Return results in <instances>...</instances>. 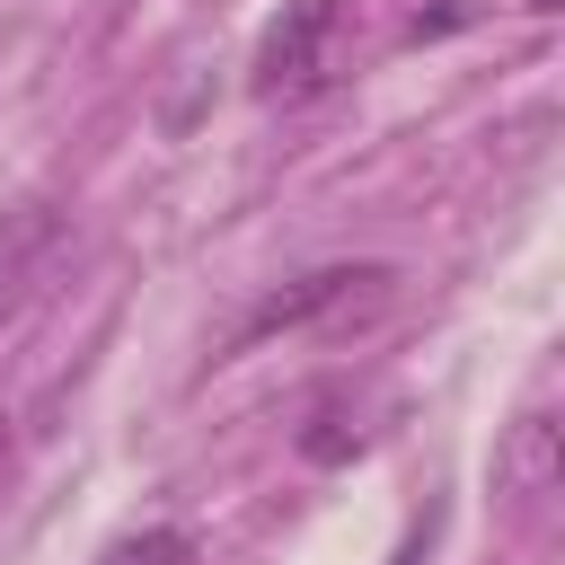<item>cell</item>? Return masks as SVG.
Listing matches in <instances>:
<instances>
[{
  "instance_id": "1",
  "label": "cell",
  "mask_w": 565,
  "mask_h": 565,
  "mask_svg": "<svg viewBox=\"0 0 565 565\" xmlns=\"http://www.w3.org/2000/svg\"><path fill=\"white\" fill-rule=\"evenodd\" d=\"M335 26H344V0H282V18L265 26V44H256V97L274 106V97H309V88H327V53H335Z\"/></svg>"
},
{
  "instance_id": "2",
  "label": "cell",
  "mask_w": 565,
  "mask_h": 565,
  "mask_svg": "<svg viewBox=\"0 0 565 565\" xmlns=\"http://www.w3.org/2000/svg\"><path fill=\"white\" fill-rule=\"evenodd\" d=\"M380 282H388L380 265H318V274L265 291V300L238 318L230 353H247V344H265V335H291V327H309V318H327V309H344V300H362V291H380Z\"/></svg>"
},
{
  "instance_id": "3",
  "label": "cell",
  "mask_w": 565,
  "mask_h": 565,
  "mask_svg": "<svg viewBox=\"0 0 565 565\" xmlns=\"http://www.w3.org/2000/svg\"><path fill=\"white\" fill-rule=\"evenodd\" d=\"M53 247H62V212H53V203L0 212V327L26 309V291H35V274H44Z\"/></svg>"
},
{
  "instance_id": "4",
  "label": "cell",
  "mask_w": 565,
  "mask_h": 565,
  "mask_svg": "<svg viewBox=\"0 0 565 565\" xmlns=\"http://www.w3.org/2000/svg\"><path fill=\"white\" fill-rule=\"evenodd\" d=\"M97 565H194V539L168 530V521H150V530H132V539H115Z\"/></svg>"
},
{
  "instance_id": "5",
  "label": "cell",
  "mask_w": 565,
  "mask_h": 565,
  "mask_svg": "<svg viewBox=\"0 0 565 565\" xmlns=\"http://www.w3.org/2000/svg\"><path fill=\"white\" fill-rule=\"evenodd\" d=\"M512 477H521V494H547L556 486V433H547V415H530L512 433Z\"/></svg>"
},
{
  "instance_id": "6",
  "label": "cell",
  "mask_w": 565,
  "mask_h": 565,
  "mask_svg": "<svg viewBox=\"0 0 565 565\" xmlns=\"http://www.w3.org/2000/svg\"><path fill=\"white\" fill-rule=\"evenodd\" d=\"M353 441H362V433H344V415H318V424L300 433V450H309L318 468H335V459H353Z\"/></svg>"
},
{
  "instance_id": "7",
  "label": "cell",
  "mask_w": 565,
  "mask_h": 565,
  "mask_svg": "<svg viewBox=\"0 0 565 565\" xmlns=\"http://www.w3.org/2000/svg\"><path fill=\"white\" fill-rule=\"evenodd\" d=\"M468 18H477V0H441V9H415V26H406V35L424 44V35H450V26H468Z\"/></svg>"
},
{
  "instance_id": "8",
  "label": "cell",
  "mask_w": 565,
  "mask_h": 565,
  "mask_svg": "<svg viewBox=\"0 0 565 565\" xmlns=\"http://www.w3.org/2000/svg\"><path fill=\"white\" fill-rule=\"evenodd\" d=\"M521 9H539V18H547V9H556V0H521Z\"/></svg>"
}]
</instances>
